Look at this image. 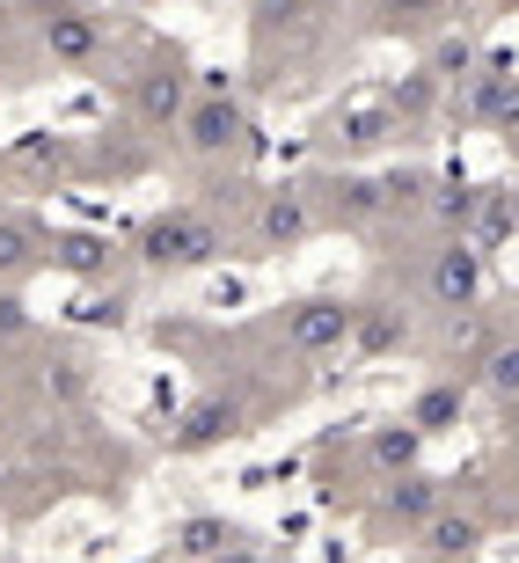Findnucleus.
Segmentation results:
<instances>
[{"mask_svg":"<svg viewBox=\"0 0 519 563\" xmlns=\"http://www.w3.org/2000/svg\"><path fill=\"white\" fill-rule=\"evenodd\" d=\"M228 250H234V234L206 206H162L132 228V256L154 278H190V272H206V264H220Z\"/></svg>","mask_w":519,"mask_h":563,"instance_id":"f257e3e1","label":"nucleus"},{"mask_svg":"<svg viewBox=\"0 0 519 563\" xmlns=\"http://www.w3.org/2000/svg\"><path fill=\"white\" fill-rule=\"evenodd\" d=\"M417 292H424V308L432 314H476L483 292H490V256H483V242H468V234H439L432 250H424V272H417Z\"/></svg>","mask_w":519,"mask_h":563,"instance_id":"f03ea898","label":"nucleus"},{"mask_svg":"<svg viewBox=\"0 0 519 563\" xmlns=\"http://www.w3.org/2000/svg\"><path fill=\"white\" fill-rule=\"evenodd\" d=\"M176 146H184L190 162H234V154L250 146V110H242L234 81L198 74V96H190L184 125H176Z\"/></svg>","mask_w":519,"mask_h":563,"instance_id":"7ed1b4c3","label":"nucleus"},{"mask_svg":"<svg viewBox=\"0 0 519 563\" xmlns=\"http://www.w3.org/2000/svg\"><path fill=\"white\" fill-rule=\"evenodd\" d=\"M270 330H278V344H286L292 358H336V352H352L358 300H344V292H300V300L278 308Z\"/></svg>","mask_w":519,"mask_h":563,"instance_id":"20e7f679","label":"nucleus"},{"mask_svg":"<svg viewBox=\"0 0 519 563\" xmlns=\"http://www.w3.org/2000/svg\"><path fill=\"white\" fill-rule=\"evenodd\" d=\"M446 498H454V490H446V476L402 468V476L374 483V505H366V534H374V542H417V534H424V520H432Z\"/></svg>","mask_w":519,"mask_h":563,"instance_id":"39448f33","label":"nucleus"},{"mask_svg":"<svg viewBox=\"0 0 519 563\" xmlns=\"http://www.w3.org/2000/svg\"><path fill=\"white\" fill-rule=\"evenodd\" d=\"M314 190V212H322V234H374L380 220H395L388 206V184L380 176H366V168H322V176H308Z\"/></svg>","mask_w":519,"mask_h":563,"instance_id":"423d86ee","label":"nucleus"},{"mask_svg":"<svg viewBox=\"0 0 519 563\" xmlns=\"http://www.w3.org/2000/svg\"><path fill=\"white\" fill-rule=\"evenodd\" d=\"M314 234H322V212H314L308 184L256 190V206H250V250L256 256H292V250H308Z\"/></svg>","mask_w":519,"mask_h":563,"instance_id":"0eeeda50","label":"nucleus"},{"mask_svg":"<svg viewBox=\"0 0 519 563\" xmlns=\"http://www.w3.org/2000/svg\"><path fill=\"white\" fill-rule=\"evenodd\" d=\"M242 432H256V410L242 396H228V388H212V396L184 402V418L168 424V454H220Z\"/></svg>","mask_w":519,"mask_h":563,"instance_id":"6e6552de","label":"nucleus"},{"mask_svg":"<svg viewBox=\"0 0 519 563\" xmlns=\"http://www.w3.org/2000/svg\"><path fill=\"white\" fill-rule=\"evenodd\" d=\"M190 96H198V74H190L176 52H154V66L132 74V125L176 132V125H184V110H190Z\"/></svg>","mask_w":519,"mask_h":563,"instance_id":"1a4fd4ad","label":"nucleus"},{"mask_svg":"<svg viewBox=\"0 0 519 563\" xmlns=\"http://www.w3.org/2000/svg\"><path fill=\"white\" fill-rule=\"evenodd\" d=\"M37 44L52 66H96L103 59V22L88 8H44L37 15Z\"/></svg>","mask_w":519,"mask_h":563,"instance_id":"9d476101","label":"nucleus"},{"mask_svg":"<svg viewBox=\"0 0 519 563\" xmlns=\"http://www.w3.org/2000/svg\"><path fill=\"white\" fill-rule=\"evenodd\" d=\"M250 542V527L242 520H220V512H190L176 534H168V556L176 563H234Z\"/></svg>","mask_w":519,"mask_h":563,"instance_id":"9b49d317","label":"nucleus"},{"mask_svg":"<svg viewBox=\"0 0 519 563\" xmlns=\"http://www.w3.org/2000/svg\"><path fill=\"white\" fill-rule=\"evenodd\" d=\"M483 206H490V184H468V176H432V198H424V220L439 234H468L476 242Z\"/></svg>","mask_w":519,"mask_h":563,"instance_id":"f8f14e48","label":"nucleus"},{"mask_svg":"<svg viewBox=\"0 0 519 563\" xmlns=\"http://www.w3.org/2000/svg\"><path fill=\"white\" fill-rule=\"evenodd\" d=\"M358 454H366V476L388 483V476H402V468H417V461H424V432H417L410 418L366 424V432H358Z\"/></svg>","mask_w":519,"mask_h":563,"instance_id":"ddd939ff","label":"nucleus"},{"mask_svg":"<svg viewBox=\"0 0 519 563\" xmlns=\"http://www.w3.org/2000/svg\"><path fill=\"white\" fill-rule=\"evenodd\" d=\"M483 542H490V520H483V512H468L461 498H446L432 520H424V534H417L410 549H439V556H468V563H476Z\"/></svg>","mask_w":519,"mask_h":563,"instance_id":"4468645a","label":"nucleus"},{"mask_svg":"<svg viewBox=\"0 0 519 563\" xmlns=\"http://www.w3.org/2000/svg\"><path fill=\"white\" fill-rule=\"evenodd\" d=\"M52 256V234L30 220V212H0V286H15L22 272H37Z\"/></svg>","mask_w":519,"mask_h":563,"instance_id":"2eb2a0df","label":"nucleus"},{"mask_svg":"<svg viewBox=\"0 0 519 563\" xmlns=\"http://www.w3.org/2000/svg\"><path fill=\"white\" fill-rule=\"evenodd\" d=\"M461 410H468V388H461V380H424L402 418H410L424 439H439V432H454V424H461Z\"/></svg>","mask_w":519,"mask_h":563,"instance_id":"dca6fc26","label":"nucleus"},{"mask_svg":"<svg viewBox=\"0 0 519 563\" xmlns=\"http://www.w3.org/2000/svg\"><path fill=\"white\" fill-rule=\"evenodd\" d=\"M366 8H374V22L380 30H454L461 22V8H468V0H366Z\"/></svg>","mask_w":519,"mask_h":563,"instance_id":"f3484780","label":"nucleus"},{"mask_svg":"<svg viewBox=\"0 0 519 563\" xmlns=\"http://www.w3.org/2000/svg\"><path fill=\"white\" fill-rule=\"evenodd\" d=\"M410 336V314L395 308V300H358V330H352V352L366 358H388L395 344Z\"/></svg>","mask_w":519,"mask_h":563,"instance_id":"a211bd4d","label":"nucleus"},{"mask_svg":"<svg viewBox=\"0 0 519 563\" xmlns=\"http://www.w3.org/2000/svg\"><path fill=\"white\" fill-rule=\"evenodd\" d=\"M476 66H483V44L468 37L461 22L424 44V74H439V81H476Z\"/></svg>","mask_w":519,"mask_h":563,"instance_id":"6ab92c4d","label":"nucleus"},{"mask_svg":"<svg viewBox=\"0 0 519 563\" xmlns=\"http://www.w3.org/2000/svg\"><path fill=\"white\" fill-rule=\"evenodd\" d=\"M476 388L490 402H519V336H490L476 352Z\"/></svg>","mask_w":519,"mask_h":563,"instance_id":"aec40b11","label":"nucleus"},{"mask_svg":"<svg viewBox=\"0 0 519 563\" xmlns=\"http://www.w3.org/2000/svg\"><path fill=\"white\" fill-rule=\"evenodd\" d=\"M395 110L388 103H374V110H344V118H336V146H344V154H366V146H388L395 140Z\"/></svg>","mask_w":519,"mask_h":563,"instance_id":"412c9836","label":"nucleus"},{"mask_svg":"<svg viewBox=\"0 0 519 563\" xmlns=\"http://www.w3.org/2000/svg\"><path fill=\"white\" fill-rule=\"evenodd\" d=\"M336 0H250V15H256V30H314V22L330 15Z\"/></svg>","mask_w":519,"mask_h":563,"instance_id":"4be33fe9","label":"nucleus"},{"mask_svg":"<svg viewBox=\"0 0 519 563\" xmlns=\"http://www.w3.org/2000/svg\"><path fill=\"white\" fill-rule=\"evenodd\" d=\"M52 264H66L74 278H103L118 264V250H110L103 234H66V242H52Z\"/></svg>","mask_w":519,"mask_h":563,"instance_id":"5701e85b","label":"nucleus"},{"mask_svg":"<svg viewBox=\"0 0 519 563\" xmlns=\"http://www.w3.org/2000/svg\"><path fill=\"white\" fill-rule=\"evenodd\" d=\"M8 336H30V300H22L15 286H0V344Z\"/></svg>","mask_w":519,"mask_h":563,"instance_id":"b1692460","label":"nucleus"},{"mask_svg":"<svg viewBox=\"0 0 519 563\" xmlns=\"http://www.w3.org/2000/svg\"><path fill=\"white\" fill-rule=\"evenodd\" d=\"M402 563H468V556H439V549H410Z\"/></svg>","mask_w":519,"mask_h":563,"instance_id":"393cba45","label":"nucleus"},{"mask_svg":"<svg viewBox=\"0 0 519 563\" xmlns=\"http://www.w3.org/2000/svg\"><path fill=\"white\" fill-rule=\"evenodd\" d=\"M505 206H512V234H519V184H512V190H505Z\"/></svg>","mask_w":519,"mask_h":563,"instance_id":"a878e982","label":"nucleus"},{"mask_svg":"<svg viewBox=\"0 0 519 563\" xmlns=\"http://www.w3.org/2000/svg\"><path fill=\"white\" fill-rule=\"evenodd\" d=\"M512 8H519V0H490V15H512Z\"/></svg>","mask_w":519,"mask_h":563,"instance_id":"bb28decb","label":"nucleus"},{"mask_svg":"<svg viewBox=\"0 0 519 563\" xmlns=\"http://www.w3.org/2000/svg\"><path fill=\"white\" fill-rule=\"evenodd\" d=\"M505 146H512V162H519V132H512V140H505Z\"/></svg>","mask_w":519,"mask_h":563,"instance_id":"cd10ccee","label":"nucleus"}]
</instances>
